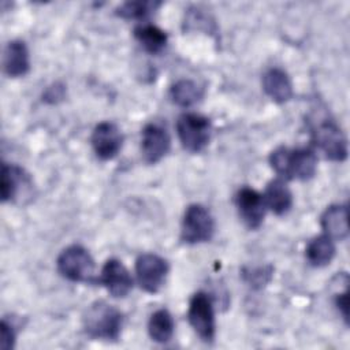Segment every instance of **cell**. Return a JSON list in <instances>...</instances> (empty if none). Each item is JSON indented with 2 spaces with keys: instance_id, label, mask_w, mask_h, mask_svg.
<instances>
[{
  "instance_id": "1",
  "label": "cell",
  "mask_w": 350,
  "mask_h": 350,
  "mask_svg": "<svg viewBox=\"0 0 350 350\" xmlns=\"http://www.w3.org/2000/svg\"><path fill=\"white\" fill-rule=\"evenodd\" d=\"M273 171L282 179L308 180L313 178L317 170V156L312 148L288 149L280 146L269 156Z\"/></svg>"
},
{
  "instance_id": "2",
  "label": "cell",
  "mask_w": 350,
  "mask_h": 350,
  "mask_svg": "<svg viewBox=\"0 0 350 350\" xmlns=\"http://www.w3.org/2000/svg\"><path fill=\"white\" fill-rule=\"evenodd\" d=\"M123 325V316L115 306L97 301L92 304L83 314L85 332L101 340H116Z\"/></svg>"
},
{
  "instance_id": "3",
  "label": "cell",
  "mask_w": 350,
  "mask_h": 350,
  "mask_svg": "<svg viewBox=\"0 0 350 350\" xmlns=\"http://www.w3.org/2000/svg\"><path fill=\"white\" fill-rule=\"evenodd\" d=\"M215 232V220L211 212L200 204H191L186 208L182 227H180V239L185 243H201L206 242L213 237Z\"/></svg>"
},
{
  "instance_id": "4",
  "label": "cell",
  "mask_w": 350,
  "mask_h": 350,
  "mask_svg": "<svg viewBox=\"0 0 350 350\" xmlns=\"http://www.w3.org/2000/svg\"><path fill=\"white\" fill-rule=\"evenodd\" d=\"M312 142L332 161L340 163L347 157V139L339 126L332 120H321L312 129Z\"/></svg>"
},
{
  "instance_id": "5",
  "label": "cell",
  "mask_w": 350,
  "mask_h": 350,
  "mask_svg": "<svg viewBox=\"0 0 350 350\" xmlns=\"http://www.w3.org/2000/svg\"><path fill=\"white\" fill-rule=\"evenodd\" d=\"M176 133L182 146L191 152H201L211 138V122L200 113H183L176 120Z\"/></svg>"
},
{
  "instance_id": "6",
  "label": "cell",
  "mask_w": 350,
  "mask_h": 350,
  "mask_svg": "<svg viewBox=\"0 0 350 350\" xmlns=\"http://www.w3.org/2000/svg\"><path fill=\"white\" fill-rule=\"evenodd\" d=\"M57 271L71 282H90L94 273V261L85 247L71 245L57 257Z\"/></svg>"
},
{
  "instance_id": "7",
  "label": "cell",
  "mask_w": 350,
  "mask_h": 350,
  "mask_svg": "<svg viewBox=\"0 0 350 350\" xmlns=\"http://www.w3.org/2000/svg\"><path fill=\"white\" fill-rule=\"evenodd\" d=\"M187 319L196 334L205 342H212L216 332L213 305L206 293H196L189 304Z\"/></svg>"
},
{
  "instance_id": "8",
  "label": "cell",
  "mask_w": 350,
  "mask_h": 350,
  "mask_svg": "<svg viewBox=\"0 0 350 350\" xmlns=\"http://www.w3.org/2000/svg\"><path fill=\"white\" fill-rule=\"evenodd\" d=\"M135 273L138 283L146 293H157L168 275V262L153 253L141 254L135 261Z\"/></svg>"
},
{
  "instance_id": "9",
  "label": "cell",
  "mask_w": 350,
  "mask_h": 350,
  "mask_svg": "<svg viewBox=\"0 0 350 350\" xmlns=\"http://www.w3.org/2000/svg\"><path fill=\"white\" fill-rule=\"evenodd\" d=\"M235 204L242 221L250 228H258L265 216V201L264 197L250 187H242L235 196Z\"/></svg>"
},
{
  "instance_id": "10",
  "label": "cell",
  "mask_w": 350,
  "mask_h": 350,
  "mask_svg": "<svg viewBox=\"0 0 350 350\" xmlns=\"http://www.w3.org/2000/svg\"><path fill=\"white\" fill-rule=\"evenodd\" d=\"M123 135L112 122L98 123L92 134V146L96 156L101 160L113 159L122 149Z\"/></svg>"
},
{
  "instance_id": "11",
  "label": "cell",
  "mask_w": 350,
  "mask_h": 350,
  "mask_svg": "<svg viewBox=\"0 0 350 350\" xmlns=\"http://www.w3.org/2000/svg\"><path fill=\"white\" fill-rule=\"evenodd\" d=\"M171 138L165 129L159 124L149 123L142 130L141 152L142 157L148 164L160 161L170 150Z\"/></svg>"
},
{
  "instance_id": "12",
  "label": "cell",
  "mask_w": 350,
  "mask_h": 350,
  "mask_svg": "<svg viewBox=\"0 0 350 350\" xmlns=\"http://www.w3.org/2000/svg\"><path fill=\"white\" fill-rule=\"evenodd\" d=\"M100 283L112 297H126L133 288V278L127 268L116 258H109L104 264L100 275Z\"/></svg>"
},
{
  "instance_id": "13",
  "label": "cell",
  "mask_w": 350,
  "mask_h": 350,
  "mask_svg": "<svg viewBox=\"0 0 350 350\" xmlns=\"http://www.w3.org/2000/svg\"><path fill=\"white\" fill-rule=\"evenodd\" d=\"M31 187L30 178L23 172L22 168L16 165H1V182H0V194L1 200L14 201L19 198L27 189Z\"/></svg>"
},
{
  "instance_id": "14",
  "label": "cell",
  "mask_w": 350,
  "mask_h": 350,
  "mask_svg": "<svg viewBox=\"0 0 350 350\" xmlns=\"http://www.w3.org/2000/svg\"><path fill=\"white\" fill-rule=\"evenodd\" d=\"M324 234L331 239L343 241L349 237V212L346 205L328 206L320 219Z\"/></svg>"
},
{
  "instance_id": "15",
  "label": "cell",
  "mask_w": 350,
  "mask_h": 350,
  "mask_svg": "<svg viewBox=\"0 0 350 350\" xmlns=\"http://www.w3.org/2000/svg\"><path fill=\"white\" fill-rule=\"evenodd\" d=\"M262 89L278 104L288 101L293 96V85L288 75L278 67L269 68L264 72Z\"/></svg>"
},
{
  "instance_id": "16",
  "label": "cell",
  "mask_w": 350,
  "mask_h": 350,
  "mask_svg": "<svg viewBox=\"0 0 350 350\" xmlns=\"http://www.w3.org/2000/svg\"><path fill=\"white\" fill-rule=\"evenodd\" d=\"M4 71L11 78L23 77L29 72L30 60H29V51L23 41L14 40L8 42L4 51Z\"/></svg>"
},
{
  "instance_id": "17",
  "label": "cell",
  "mask_w": 350,
  "mask_h": 350,
  "mask_svg": "<svg viewBox=\"0 0 350 350\" xmlns=\"http://www.w3.org/2000/svg\"><path fill=\"white\" fill-rule=\"evenodd\" d=\"M262 197L267 208H269L275 215L287 213L293 205V194L282 178L271 180Z\"/></svg>"
},
{
  "instance_id": "18",
  "label": "cell",
  "mask_w": 350,
  "mask_h": 350,
  "mask_svg": "<svg viewBox=\"0 0 350 350\" xmlns=\"http://www.w3.org/2000/svg\"><path fill=\"white\" fill-rule=\"evenodd\" d=\"M134 36L137 38V41L141 44V46L149 52V53H160L168 41V37L165 34L164 30H161L160 27L154 26V25H149V23H144L135 27L134 30Z\"/></svg>"
},
{
  "instance_id": "19",
  "label": "cell",
  "mask_w": 350,
  "mask_h": 350,
  "mask_svg": "<svg viewBox=\"0 0 350 350\" xmlns=\"http://www.w3.org/2000/svg\"><path fill=\"white\" fill-rule=\"evenodd\" d=\"M306 258L313 267H324L329 264L335 256L334 239L325 234L313 238L306 247Z\"/></svg>"
},
{
  "instance_id": "20",
  "label": "cell",
  "mask_w": 350,
  "mask_h": 350,
  "mask_svg": "<svg viewBox=\"0 0 350 350\" xmlns=\"http://www.w3.org/2000/svg\"><path fill=\"white\" fill-rule=\"evenodd\" d=\"M174 329L175 323L167 309H159L150 316L148 323V332L152 340L157 343H167L172 338Z\"/></svg>"
},
{
  "instance_id": "21",
  "label": "cell",
  "mask_w": 350,
  "mask_h": 350,
  "mask_svg": "<svg viewBox=\"0 0 350 350\" xmlns=\"http://www.w3.org/2000/svg\"><path fill=\"white\" fill-rule=\"evenodd\" d=\"M170 96L179 107H190L202 97V89L190 79H180L172 85Z\"/></svg>"
},
{
  "instance_id": "22",
  "label": "cell",
  "mask_w": 350,
  "mask_h": 350,
  "mask_svg": "<svg viewBox=\"0 0 350 350\" xmlns=\"http://www.w3.org/2000/svg\"><path fill=\"white\" fill-rule=\"evenodd\" d=\"M159 5L160 3L156 1H127L116 10V14L124 19H144Z\"/></svg>"
},
{
  "instance_id": "23",
  "label": "cell",
  "mask_w": 350,
  "mask_h": 350,
  "mask_svg": "<svg viewBox=\"0 0 350 350\" xmlns=\"http://www.w3.org/2000/svg\"><path fill=\"white\" fill-rule=\"evenodd\" d=\"M243 279L254 288H261L265 286L272 276V268L271 267H258V268H250L243 269Z\"/></svg>"
},
{
  "instance_id": "24",
  "label": "cell",
  "mask_w": 350,
  "mask_h": 350,
  "mask_svg": "<svg viewBox=\"0 0 350 350\" xmlns=\"http://www.w3.org/2000/svg\"><path fill=\"white\" fill-rule=\"evenodd\" d=\"M15 343V329L11 323H8L5 319L1 320V340L0 347L3 350H10L14 347Z\"/></svg>"
},
{
  "instance_id": "25",
  "label": "cell",
  "mask_w": 350,
  "mask_h": 350,
  "mask_svg": "<svg viewBox=\"0 0 350 350\" xmlns=\"http://www.w3.org/2000/svg\"><path fill=\"white\" fill-rule=\"evenodd\" d=\"M42 97H44L42 100L46 101V103H56V101L62 100L64 97V88H63V85L55 83V85L49 86Z\"/></svg>"
},
{
  "instance_id": "26",
  "label": "cell",
  "mask_w": 350,
  "mask_h": 350,
  "mask_svg": "<svg viewBox=\"0 0 350 350\" xmlns=\"http://www.w3.org/2000/svg\"><path fill=\"white\" fill-rule=\"evenodd\" d=\"M335 305H336L338 310L342 313L343 319L347 321V317H349V308H347V288H345V291H343V293L336 294Z\"/></svg>"
}]
</instances>
